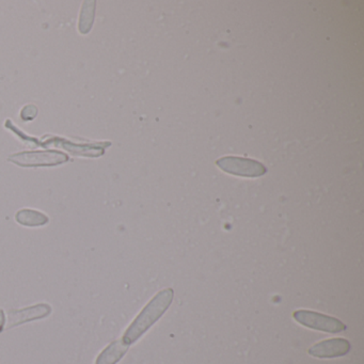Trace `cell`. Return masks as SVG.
<instances>
[{
    "label": "cell",
    "instance_id": "6da1fadb",
    "mask_svg": "<svg viewBox=\"0 0 364 364\" xmlns=\"http://www.w3.org/2000/svg\"><path fill=\"white\" fill-rule=\"evenodd\" d=\"M174 291L172 289H166L159 291L139 313L135 321L129 325L121 340L131 346L132 344L139 340L168 310L173 300Z\"/></svg>",
    "mask_w": 364,
    "mask_h": 364
},
{
    "label": "cell",
    "instance_id": "7a4b0ae2",
    "mask_svg": "<svg viewBox=\"0 0 364 364\" xmlns=\"http://www.w3.org/2000/svg\"><path fill=\"white\" fill-rule=\"evenodd\" d=\"M294 319L300 325L310 329L318 331L328 332V333H340L347 329L346 325L338 321L336 317L328 316L313 311L299 310L294 312Z\"/></svg>",
    "mask_w": 364,
    "mask_h": 364
},
{
    "label": "cell",
    "instance_id": "3957f363",
    "mask_svg": "<svg viewBox=\"0 0 364 364\" xmlns=\"http://www.w3.org/2000/svg\"><path fill=\"white\" fill-rule=\"evenodd\" d=\"M217 166L227 173L242 178H259L266 173L265 166L251 159L240 157H225L217 161Z\"/></svg>",
    "mask_w": 364,
    "mask_h": 364
},
{
    "label": "cell",
    "instance_id": "277c9868",
    "mask_svg": "<svg viewBox=\"0 0 364 364\" xmlns=\"http://www.w3.org/2000/svg\"><path fill=\"white\" fill-rule=\"evenodd\" d=\"M350 350V343L345 338H330L321 341L310 347L308 353L312 357L319 359H332L343 357Z\"/></svg>",
    "mask_w": 364,
    "mask_h": 364
},
{
    "label": "cell",
    "instance_id": "5b68a950",
    "mask_svg": "<svg viewBox=\"0 0 364 364\" xmlns=\"http://www.w3.org/2000/svg\"><path fill=\"white\" fill-rule=\"evenodd\" d=\"M50 313H52V308L46 304H37L22 310L11 311L8 314V321L5 323L6 329H10L36 319L44 318Z\"/></svg>",
    "mask_w": 364,
    "mask_h": 364
},
{
    "label": "cell",
    "instance_id": "8992f818",
    "mask_svg": "<svg viewBox=\"0 0 364 364\" xmlns=\"http://www.w3.org/2000/svg\"><path fill=\"white\" fill-rule=\"evenodd\" d=\"M129 347L122 340L114 341L100 353L95 364L118 363L129 350Z\"/></svg>",
    "mask_w": 364,
    "mask_h": 364
},
{
    "label": "cell",
    "instance_id": "52a82bcc",
    "mask_svg": "<svg viewBox=\"0 0 364 364\" xmlns=\"http://www.w3.org/2000/svg\"><path fill=\"white\" fill-rule=\"evenodd\" d=\"M16 220L22 225H28V227H38V225H46L48 219L46 215L41 214V213L24 210L18 213Z\"/></svg>",
    "mask_w": 364,
    "mask_h": 364
},
{
    "label": "cell",
    "instance_id": "ba28073f",
    "mask_svg": "<svg viewBox=\"0 0 364 364\" xmlns=\"http://www.w3.org/2000/svg\"><path fill=\"white\" fill-rule=\"evenodd\" d=\"M6 316L5 313L3 310H0V332L3 331L4 327H5Z\"/></svg>",
    "mask_w": 364,
    "mask_h": 364
}]
</instances>
